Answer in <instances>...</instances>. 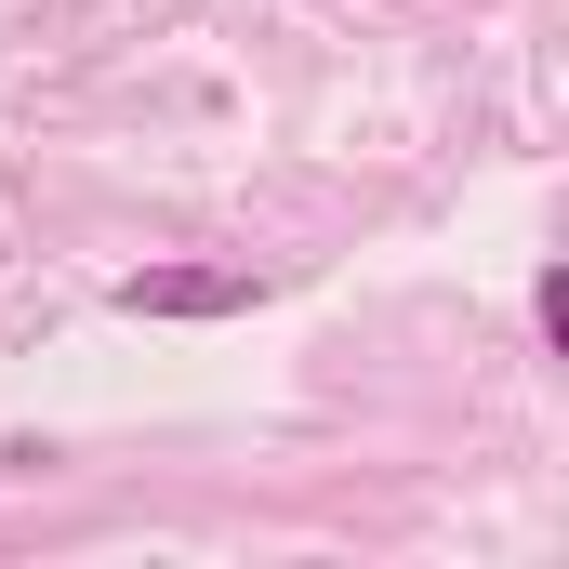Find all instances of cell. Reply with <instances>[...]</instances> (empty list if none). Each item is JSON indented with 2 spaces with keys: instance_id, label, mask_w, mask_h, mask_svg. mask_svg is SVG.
<instances>
[{
  "instance_id": "cell-1",
  "label": "cell",
  "mask_w": 569,
  "mask_h": 569,
  "mask_svg": "<svg viewBox=\"0 0 569 569\" xmlns=\"http://www.w3.org/2000/svg\"><path fill=\"white\" fill-rule=\"evenodd\" d=\"M120 305L133 318H239V305H266V279L252 266H146V279H120Z\"/></svg>"
}]
</instances>
